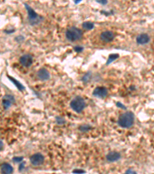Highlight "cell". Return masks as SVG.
I'll return each instance as SVG.
<instances>
[{"mask_svg": "<svg viewBox=\"0 0 154 174\" xmlns=\"http://www.w3.org/2000/svg\"><path fill=\"white\" fill-rule=\"evenodd\" d=\"M134 115L131 112H124L118 118V125L124 128L132 127L134 123Z\"/></svg>", "mask_w": 154, "mask_h": 174, "instance_id": "6da1fadb", "label": "cell"}, {"mask_svg": "<svg viewBox=\"0 0 154 174\" xmlns=\"http://www.w3.org/2000/svg\"><path fill=\"white\" fill-rule=\"evenodd\" d=\"M83 37V32L80 29L77 27H69L65 31V38L70 42H75L79 40Z\"/></svg>", "mask_w": 154, "mask_h": 174, "instance_id": "7a4b0ae2", "label": "cell"}, {"mask_svg": "<svg viewBox=\"0 0 154 174\" xmlns=\"http://www.w3.org/2000/svg\"><path fill=\"white\" fill-rule=\"evenodd\" d=\"M70 107L74 112L80 113L86 107L85 100L80 96H77L73 99L70 102Z\"/></svg>", "mask_w": 154, "mask_h": 174, "instance_id": "3957f363", "label": "cell"}, {"mask_svg": "<svg viewBox=\"0 0 154 174\" xmlns=\"http://www.w3.org/2000/svg\"><path fill=\"white\" fill-rule=\"evenodd\" d=\"M25 9L28 12V17H29V22L31 25H36L40 23L41 16L38 15V14L34 11L29 6L25 3Z\"/></svg>", "mask_w": 154, "mask_h": 174, "instance_id": "277c9868", "label": "cell"}, {"mask_svg": "<svg viewBox=\"0 0 154 174\" xmlns=\"http://www.w3.org/2000/svg\"><path fill=\"white\" fill-rule=\"evenodd\" d=\"M44 156L41 153H35L30 157V162L36 166H40L44 162Z\"/></svg>", "mask_w": 154, "mask_h": 174, "instance_id": "5b68a950", "label": "cell"}, {"mask_svg": "<svg viewBox=\"0 0 154 174\" xmlns=\"http://www.w3.org/2000/svg\"><path fill=\"white\" fill-rule=\"evenodd\" d=\"M33 57L29 55V54H24L23 56L20 57L19 58V62L20 64L23 66L25 67V68H29L33 64Z\"/></svg>", "mask_w": 154, "mask_h": 174, "instance_id": "8992f818", "label": "cell"}, {"mask_svg": "<svg viewBox=\"0 0 154 174\" xmlns=\"http://www.w3.org/2000/svg\"><path fill=\"white\" fill-rule=\"evenodd\" d=\"M95 97H97L99 98H104L107 96L108 91L107 89L104 87H97L93 90L92 92Z\"/></svg>", "mask_w": 154, "mask_h": 174, "instance_id": "52a82bcc", "label": "cell"}, {"mask_svg": "<svg viewBox=\"0 0 154 174\" xmlns=\"http://www.w3.org/2000/svg\"><path fill=\"white\" fill-rule=\"evenodd\" d=\"M100 39L102 40L103 42L110 43L112 40H113L114 39V33L112 31H104L100 34Z\"/></svg>", "mask_w": 154, "mask_h": 174, "instance_id": "ba28073f", "label": "cell"}, {"mask_svg": "<svg viewBox=\"0 0 154 174\" xmlns=\"http://www.w3.org/2000/svg\"><path fill=\"white\" fill-rule=\"evenodd\" d=\"M37 77L41 81H47V80L49 79L50 73L45 68H41L37 71Z\"/></svg>", "mask_w": 154, "mask_h": 174, "instance_id": "9c48e42d", "label": "cell"}, {"mask_svg": "<svg viewBox=\"0 0 154 174\" xmlns=\"http://www.w3.org/2000/svg\"><path fill=\"white\" fill-rule=\"evenodd\" d=\"M150 40V38L149 37V35L146 33H142L139 34L138 37H137V43L139 45H144L148 43Z\"/></svg>", "mask_w": 154, "mask_h": 174, "instance_id": "30bf717a", "label": "cell"}, {"mask_svg": "<svg viewBox=\"0 0 154 174\" xmlns=\"http://www.w3.org/2000/svg\"><path fill=\"white\" fill-rule=\"evenodd\" d=\"M120 157H121L120 153L113 151V152H110V153H108L107 156H106V159L109 162H116V161L119 160Z\"/></svg>", "mask_w": 154, "mask_h": 174, "instance_id": "8fae6325", "label": "cell"}, {"mask_svg": "<svg viewBox=\"0 0 154 174\" xmlns=\"http://www.w3.org/2000/svg\"><path fill=\"white\" fill-rule=\"evenodd\" d=\"M14 102V98L11 95H6L2 98V104H3L5 109L9 108L11 104Z\"/></svg>", "mask_w": 154, "mask_h": 174, "instance_id": "7c38bea8", "label": "cell"}, {"mask_svg": "<svg viewBox=\"0 0 154 174\" xmlns=\"http://www.w3.org/2000/svg\"><path fill=\"white\" fill-rule=\"evenodd\" d=\"M1 172L2 174H12L13 173V168L9 163L4 162L1 165Z\"/></svg>", "mask_w": 154, "mask_h": 174, "instance_id": "4fadbf2b", "label": "cell"}, {"mask_svg": "<svg viewBox=\"0 0 154 174\" xmlns=\"http://www.w3.org/2000/svg\"><path fill=\"white\" fill-rule=\"evenodd\" d=\"M83 28L85 29H86V30H90V29H93L94 28V24L91 22H84L83 23Z\"/></svg>", "mask_w": 154, "mask_h": 174, "instance_id": "5bb4252c", "label": "cell"}, {"mask_svg": "<svg viewBox=\"0 0 154 174\" xmlns=\"http://www.w3.org/2000/svg\"><path fill=\"white\" fill-rule=\"evenodd\" d=\"M118 57H119V54H110V56H109V58H108L107 62H106V65L110 64V63H112V62L113 61V60H115L116 59H117Z\"/></svg>", "mask_w": 154, "mask_h": 174, "instance_id": "9a60e30c", "label": "cell"}, {"mask_svg": "<svg viewBox=\"0 0 154 174\" xmlns=\"http://www.w3.org/2000/svg\"><path fill=\"white\" fill-rule=\"evenodd\" d=\"M8 77H9V78L10 80H12V82H13V83L15 84V85H16V87H18V89H19V91H23V90H24V87H23V86L21 84L19 83V81H16V80H15L14 78H12V77H9V76H8Z\"/></svg>", "mask_w": 154, "mask_h": 174, "instance_id": "2e32d148", "label": "cell"}, {"mask_svg": "<svg viewBox=\"0 0 154 174\" xmlns=\"http://www.w3.org/2000/svg\"><path fill=\"white\" fill-rule=\"evenodd\" d=\"M89 126H86V125H84V126H80V127H79V129L81 130V131H87V130L89 129Z\"/></svg>", "mask_w": 154, "mask_h": 174, "instance_id": "e0dca14e", "label": "cell"}, {"mask_svg": "<svg viewBox=\"0 0 154 174\" xmlns=\"http://www.w3.org/2000/svg\"><path fill=\"white\" fill-rule=\"evenodd\" d=\"M89 78H90V74L89 73H87L84 77H83V81H84L85 82H88L89 81Z\"/></svg>", "mask_w": 154, "mask_h": 174, "instance_id": "ac0fdd59", "label": "cell"}, {"mask_svg": "<svg viewBox=\"0 0 154 174\" xmlns=\"http://www.w3.org/2000/svg\"><path fill=\"white\" fill-rule=\"evenodd\" d=\"M124 174H137V172H135L134 170H131V169H129V170H127Z\"/></svg>", "mask_w": 154, "mask_h": 174, "instance_id": "d6986e66", "label": "cell"}, {"mask_svg": "<svg viewBox=\"0 0 154 174\" xmlns=\"http://www.w3.org/2000/svg\"><path fill=\"white\" fill-rule=\"evenodd\" d=\"M74 50H75V51H76V52H81L82 50H83V46H77L74 47Z\"/></svg>", "mask_w": 154, "mask_h": 174, "instance_id": "ffe728a7", "label": "cell"}, {"mask_svg": "<svg viewBox=\"0 0 154 174\" xmlns=\"http://www.w3.org/2000/svg\"><path fill=\"white\" fill-rule=\"evenodd\" d=\"M13 160L17 162H22V160H23V157H15V158H13Z\"/></svg>", "mask_w": 154, "mask_h": 174, "instance_id": "44dd1931", "label": "cell"}, {"mask_svg": "<svg viewBox=\"0 0 154 174\" xmlns=\"http://www.w3.org/2000/svg\"><path fill=\"white\" fill-rule=\"evenodd\" d=\"M56 122H57V123H59L60 125H61V124H62L64 122V120L62 119L61 118H56Z\"/></svg>", "mask_w": 154, "mask_h": 174, "instance_id": "7402d4cb", "label": "cell"}, {"mask_svg": "<svg viewBox=\"0 0 154 174\" xmlns=\"http://www.w3.org/2000/svg\"><path fill=\"white\" fill-rule=\"evenodd\" d=\"M96 2H98V3L102 4V5H106L107 3V1H96Z\"/></svg>", "mask_w": 154, "mask_h": 174, "instance_id": "603a6c76", "label": "cell"}, {"mask_svg": "<svg viewBox=\"0 0 154 174\" xmlns=\"http://www.w3.org/2000/svg\"><path fill=\"white\" fill-rule=\"evenodd\" d=\"M73 173H84V171H83V170H74V171H73Z\"/></svg>", "mask_w": 154, "mask_h": 174, "instance_id": "cb8c5ba5", "label": "cell"}]
</instances>
